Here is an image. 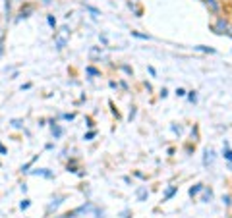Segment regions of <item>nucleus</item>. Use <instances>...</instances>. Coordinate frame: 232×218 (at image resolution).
<instances>
[{"label":"nucleus","instance_id":"1","mask_svg":"<svg viewBox=\"0 0 232 218\" xmlns=\"http://www.w3.org/2000/svg\"><path fill=\"white\" fill-rule=\"evenodd\" d=\"M70 37H72V29H70V25H62V27L54 33L52 39H54V46H56L58 52H62V50L68 46Z\"/></svg>","mask_w":232,"mask_h":218},{"label":"nucleus","instance_id":"2","mask_svg":"<svg viewBox=\"0 0 232 218\" xmlns=\"http://www.w3.org/2000/svg\"><path fill=\"white\" fill-rule=\"evenodd\" d=\"M211 31L215 33V35H226V37H230L232 39V25H230V21L226 19V18H222V16H219L217 18V21L211 25Z\"/></svg>","mask_w":232,"mask_h":218},{"label":"nucleus","instance_id":"3","mask_svg":"<svg viewBox=\"0 0 232 218\" xmlns=\"http://www.w3.org/2000/svg\"><path fill=\"white\" fill-rule=\"evenodd\" d=\"M64 201H66V195H64V193L52 195V197H50V201L47 203V214H52V212H56V210H58V208H60V207L64 205Z\"/></svg>","mask_w":232,"mask_h":218},{"label":"nucleus","instance_id":"4","mask_svg":"<svg viewBox=\"0 0 232 218\" xmlns=\"http://www.w3.org/2000/svg\"><path fill=\"white\" fill-rule=\"evenodd\" d=\"M33 12H35V6H33V4H23V6H21V10L18 12V16L14 18V23H19V21L31 18Z\"/></svg>","mask_w":232,"mask_h":218},{"label":"nucleus","instance_id":"5","mask_svg":"<svg viewBox=\"0 0 232 218\" xmlns=\"http://www.w3.org/2000/svg\"><path fill=\"white\" fill-rule=\"evenodd\" d=\"M48 126H50V135H52V139L54 141L62 139V137H64V127L58 123V120L56 118H50L48 120Z\"/></svg>","mask_w":232,"mask_h":218},{"label":"nucleus","instance_id":"6","mask_svg":"<svg viewBox=\"0 0 232 218\" xmlns=\"http://www.w3.org/2000/svg\"><path fill=\"white\" fill-rule=\"evenodd\" d=\"M215 160H217V152H215V149L207 147L205 151H203V158H201L203 168H211V166L215 164Z\"/></svg>","mask_w":232,"mask_h":218},{"label":"nucleus","instance_id":"7","mask_svg":"<svg viewBox=\"0 0 232 218\" xmlns=\"http://www.w3.org/2000/svg\"><path fill=\"white\" fill-rule=\"evenodd\" d=\"M89 60H106V56H105V46H91L89 48Z\"/></svg>","mask_w":232,"mask_h":218},{"label":"nucleus","instance_id":"8","mask_svg":"<svg viewBox=\"0 0 232 218\" xmlns=\"http://www.w3.org/2000/svg\"><path fill=\"white\" fill-rule=\"evenodd\" d=\"M213 199H215V191H213V187H211V185H205V187H203V191H201L199 201L203 203V205H209V203H213Z\"/></svg>","mask_w":232,"mask_h":218},{"label":"nucleus","instance_id":"9","mask_svg":"<svg viewBox=\"0 0 232 218\" xmlns=\"http://www.w3.org/2000/svg\"><path fill=\"white\" fill-rule=\"evenodd\" d=\"M31 176H39V178H45V180H52L54 178V172L50 170V168H33L31 172Z\"/></svg>","mask_w":232,"mask_h":218},{"label":"nucleus","instance_id":"10","mask_svg":"<svg viewBox=\"0 0 232 218\" xmlns=\"http://www.w3.org/2000/svg\"><path fill=\"white\" fill-rule=\"evenodd\" d=\"M203 4L209 8V12L215 16H221V0H201Z\"/></svg>","mask_w":232,"mask_h":218},{"label":"nucleus","instance_id":"11","mask_svg":"<svg viewBox=\"0 0 232 218\" xmlns=\"http://www.w3.org/2000/svg\"><path fill=\"white\" fill-rule=\"evenodd\" d=\"M176 195H178V185H168V187L164 189V193H163V203L172 201Z\"/></svg>","mask_w":232,"mask_h":218},{"label":"nucleus","instance_id":"12","mask_svg":"<svg viewBox=\"0 0 232 218\" xmlns=\"http://www.w3.org/2000/svg\"><path fill=\"white\" fill-rule=\"evenodd\" d=\"M149 199V189H147V185H139L135 189V201H139V203H143V201H147Z\"/></svg>","mask_w":232,"mask_h":218},{"label":"nucleus","instance_id":"13","mask_svg":"<svg viewBox=\"0 0 232 218\" xmlns=\"http://www.w3.org/2000/svg\"><path fill=\"white\" fill-rule=\"evenodd\" d=\"M222 158L226 162H232V147H230V143L226 139L222 141Z\"/></svg>","mask_w":232,"mask_h":218},{"label":"nucleus","instance_id":"14","mask_svg":"<svg viewBox=\"0 0 232 218\" xmlns=\"http://www.w3.org/2000/svg\"><path fill=\"white\" fill-rule=\"evenodd\" d=\"M39 156H41V155H35V156L31 158V160H27L25 164H21L19 172H21V174H29V172H31V168H33V164H35V162L39 160Z\"/></svg>","mask_w":232,"mask_h":218},{"label":"nucleus","instance_id":"15","mask_svg":"<svg viewBox=\"0 0 232 218\" xmlns=\"http://www.w3.org/2000/svg\"><path fill=\"white\" fill-rule=\"evenodd\" d=\"M203 187H205V184H193L190 189H188V195H190L192 199H193V197H197V195L203 191Z\"/></svg>","mask_w":232,"mask_h":218},{"label":"nucleus","instance_id":"16","mask_svg":"<svg viewBox=\"0 0 232 218\" xmlns=\"http://www.w3.org/2000/svg\"><path fill=\"white\" fill-rule=\"evenodd\" d=\"M10 127L12 129H25V120L23 118H12L10 120Z\"/></svg>","mask_w":232,"mask_h":218},{"label":"nucleus","instance_id":"17","mask_svg":"<svg viewBox=\"0 0 232 218\" xmlns=\"http://www.w3.org/2000/svg\"><path fill=\"white\" fill-rule=\"evenodd\" d=\"M66 172H70V174H77V172H79V166H77V160H76V158H70V160H68Z\"/></svg>","mask_w":232,"mask_h":218},{"label":"nucleus","instance_id":"18","mask_svg":"<svg viewBox=\"0 0 232 218\" xmlns=\"http://www.w3.org/2000/svg\"><path fill=\"white\" fill-rule=\"evenodd\" d=\"M193 50H197V52H203V54H217V50L213 46H205V45H195Z\"/></svg>","mask_w":232,"mask_h":218},{"label":"nucleus","instance_id":"19","mask_svg":"<svg viewBox=\"0 0 232 218\" xmlns=\"http://www.w3.org/2000/svg\"><path fill=\"white\" fill-rule=\"evenodd\" d=\"M85 75L89 77V79L99 77V75H101V70H97L95 66H85Z\"/></svg>","mask_w":232,"mask_h":218},{"label":"nucleus","instance_id":"20","mask_svg":"<svg viewBox=\"0 0 232 218\" xmlns=\"http://www.w3.org/2000/svg\"><path fill=\"white\" fill-rule=\"evenodd\" d=\"M186 99H188V103L190 104H197V100H199V93L197 91H188V95H186Z\"/></svg>","mask_w":232,"mask_h":218},{"label":"nucleus","instance_id":"21","mask_svg":"<svg viewBox=\"0 0 232 218\" xmlns=\"http://www.w3.org/2000/svg\"><path fill=\"white\" fill-rule=\"evenodd\" d=\"M4 14H6V21L12 19V0H4Z\"/></svg>","mask_w":232,"mask_h":218},{"label":"nucleus","instance_id":"22","mask_svg":"<svg viewBox=\"0 0 232 218\" xmlns=\"http://www.w3.org/2000/svg\"><path fill=\"white\" fill-rule=\"evenodd\" d=\"M83 8H85L87 12H89V14H91L93 18H97V16H101V10H99V8H95V6H91V4H85V2H83Z\"/></svg>","mask_w":232,"mask_h":218},{"label":"nucleus","instance_id":"23","mask_svg":"<svg viewBox=\"0 0 232 218\" xmlns=\"http://www.w3.org/2000/svg\"><path fill=\"white\" fill-rule=\"evenodd\" d=\"M132 33V37H135V39H141V41H153V37L151 35H147V33H139V31H130Z\"/></svg>","mask_w":232,"mask_h":218},{"label":"nucleus","instance_id":"24","mask_svg":"<svg viewBox=\"0 0 232 218\" xmlns=\"http://www.w3.org/2000/svg\"><path fill=\"white\" fill-rule=\"evenodd\" d=\"M47 23H48V27H50V29H56V27H58V19H56V16L48 14V16H47Z\"/></svg>","mask_w":232,"mask_h":218},{"label":"nucleus","instance_id":"25","mask_svg":"<svg viewBox=\"0 0 232 218\" xmlns=\"http://www.w3.org/2000/svg\"><path fill=\"white\" fill-rule=\"evenodd\" d=\"M118 70H120V71H124L128 77H132V75H134V70H132V66H128V64H120Z\"/></svg>","mask_w":232,"mask_h":218},{"label":"nucleus","instance_id":"26","mask_svg":"<svg viewBox=\"0 0 232 218\" xmlns=\"http://www.w3.org/2000/svg\"><path fill=\"white\" fill-rule=\"evenodd\" d=\"M97 137V129H89V131L83 133V141H93Z\"/></svg>","mask_w":232,"mask_h":218},{"label":"nucleus","instance_id":"27","mask_svg":"<svg viewBox=\"0 0 232 218\" xmlns=\"http://www.w3.org/2000/svg\"><path fill=\"white\" fill-rule=\"evenodd\" d=\"M170 131H172V133H176V135L180 137V135L184 133V127L180 126V123H178V126H176V123H170Z\"/></svg>","mask_w":232,"mask_h":218},{"label":"nucleus","instance_id":"28","mask_svg":"<svg viewBox=\"0 0 232 218\" xmlns=\"http://www.w3.org/2000/svg\"><path fill=\"white\" fill-rule=\"evenodd\" d=\"M29 207H31V199H27V197H23L19 201V210H27Z\"/></svg>","mask_w":232,"mask_h":218},{"label":"nucleus","instance_id":"29","mask_svg":"<svg viewBox=\"0 0 232 218\" xmlns=\"http://www.w3.org/2000/svg\"><path fill=\"white\" fill-rule=\"evenodd\" d=\"M4 41H6V33L0 35V58H2L4 52H6V45H4Z\"/></svg>","mask_w":232,"mask_h":218},{"label":"nucleus","instance_id":"30","mask_svg":"<svg viewBox=\"0 0 232 218\" xmlns=\"http://www.w3.org/2000/svg\"><path fill=\"white\" fill-rule=\"evenodd\" d=\"M222 205L224 207H232V195L230 193H224L222 195Z\"/></svg>","mask_w":232,"mask_h":218},{"label":"nucleus","instance_id":"31","mask_svg":"<svg viewBox=\"0 0 232 218\" xmlns=\"http://www.w3.org/2000/svg\"><path fill=\"white\" fill-rule=\"evenodd\" d=\"M135 116H137V106H130V112H128V120H130V122H134V120H135Z\"/></svg>","mask_w":232,"mask_h":218},{"label":"nucleus","instance_id":"32","mask_svg":"<svg viewBox=\"0 0 232 218\" xmlns=\"http://www.w3.org/2000/svg\"><path fill=\"white\" fill-rule=\"evenodd\" d=\"M60 118H62V120H66V122H74V120H76V112H66V114H60Z\"/></svg>","mask_w":232,"mask_h":218},{"label":"nucleus","instance_id":"33","mask_svg":"<svg viewBox=\"0 0 232 218\" xmlns=\"http://www.w3.org/2000/svg\"><path fill=\"white\" fill-rule=\"evenodd\" d=\"M195 141H199V127L197 126L192 127V143H195Z\"/></svg>","mask_w":232,"mask_h":218},{"label":"nucleus","instance_id":"34","mask_svg":"<svg viewBox=\"0 0 232 218\" xmlns=\"http://www.w3.org/2000/svg\"><path fill=\"white\" fill-rule=\"evenodd\" d=\"M93 216H95V218H105V210L95 205V208H93Z\"/></svg>","mask_w":232,"mask_h":218},{"label":"nucleus","instance_id":"35","mask_svg":"<svg viewBox=\"0 0 232 218\" xmlns=\"http://www.w3.org/2000/svg\"><path fill=\"white\" fill-rule=\"evenodd\" d=\"M174 95H176L178 99H186V95H188V91L184 89V87H178V89L174 91Z\"/></svg>","mask_w":232,"mask_h":218},{"label":"nucleus","instance_id":"36","mask_svg":"<svg viewBox=\"0 0 232 218\" xmlns=\"http://www.w3.org/2000/svg\"><path fill=\"white\" fill-rule=\"evenodd\" d=\"M99 41H101V45H103L105 48H106L108 45H110V42H108V37H106L105 33H99Z\"/></svg>","mask_w":232,"mask_h":218},{"label":"nucleus","instance_id":"37","mask_svg":"<svg viewBox=\"0 0 232 218\" xmlns=\"http://www.w3.org/2000/svg\"><path fill=\"white\" fill-rule=\"evenodd\" d=\"M85 126L89 127V129H95V122H93V120L89 118V116H87V118H85Z\"/></svg>","mask_w":232,"mask_h":218},{"label":"nucleus","instance_id":"38","mask_svg":"<svg viewBox=\"0 0 232 218\" xmlns=\"http://www.w3.org/2000/svg\"><path fill=\"white\" fill-rule=\"evenodd\" d=\"M168 97V89H166V87H163L161 91H159V99H166Z\"/></svg>","mask_w":232,"mask_h":218},{"label":"nucleus","instance_id":"39","mask_svg":"<svg viewBox=\"0 0 232 218\" xmlns=\"http://www.w3.org/2000/svg\"><path fill=\"white\" fill-rule=\"evenodd\" d=\"M120 216H122V218H132V210H130V208H124V210L120 212Z\"/></svg>","mask_w":232,"mask_h":218},{"label":"nucleus","instance_id":"40","mask_svg":"<svg viewBox=\"0 0 232 218\" xmlns=\"http://www.w3.org/2000/svg\"><path fill=\"white\" fill-rule=\"evenodd\" d=\"M0 155H2V156H8V149H6V145H4L2 141H0Z\"/></svg>","mask_w":232,"mask_h":218},{"label":"nucleus","instance_id":"41","mask_svg":"<svg viewBox=\"0 0 232 218\" xmlns=\"http://www.w3.org/2000/svg\"><path fill=\"white\" fill-rule=\"evenodd\" d=\"M108 104H110V108H112V114L116 116V118H120V112H118V110H116V108H114V103H112V100H108Z\"/></svg>","mask_w":232,"mask_h":218},{"label":"nucleus","instance_id":"42","mask_svg":"<svg viewBox=\"0 0 232 218\" xmlns=\"http://www.w3.org/2000/svg\"><path fill=\"white\" fill-rule=\"evenodd\" d=\"M118 87H122V89H124V91H128L130 89V85L124 81V79H120V81H118Z\"/></svg>","mask_w":232,"mask_h":218},{"label":"nucleus","instance_id":"43","mask_svg":"<svg viewBox=\"0 0 232 218\" xmlns=\"http://www.w3.org/2000/svg\"><path fill=\"white\" fill-rule=\"evenodd\" d=\"M147 71H149V75H151V77H157V70H155L153 66H147Z\"/></svg>","mask_w":232,"mask_h":218},{"label":"nucleus","instance_id":"44","mask_svg":"<svg viewBox=\"0 0 232 218\" xmlns=\"http://www.w3.org/2000/svg\"><path fill=\"white\" fill-rule=\"evenodd\" d=\"M184 151H186V155H192V151H193V145H192V143H188L186 147H184Z\"/></svg>","mask_w":232,"mask_h":218},{"label":"nucleus","instance_id":"45","mask_svg":"<svg viewBox=\"0 0 232 218\" xmlns=\"http://www.w3.org/2000/svg\"><path fill=\"white\" fill-rule=\"evenodd\" d=\"M31 87H33V83H23V85L19 87V89H21V91H29V89H31Z\"/></svg>","mask_w":232,"mask_h":218},{"label":"nucleus","instance_id":"46","mask_svg":"<svg viewBox=\"0 0 232 218\" xmlns=\"http://www.w3.org/2000/svg\"><path fill=\"white\" fill-rule=\"evenodd\" d=\"M108 87H110V89H118V83H116L114 79H110V81H108Z\"/></svg>","mask_w":232,"mask_h":218},{"label":"nucleus","instance_id":"47","mask_svg":"<svg viewBox=\"0 0 232 218\" xmlns=\"http://www.w3.org/2000/svg\"><path fill=\"white\" fill-rule=\"evenodd\" d=\"M143 87H145V89H147L149 93H151V91H153V85H151L149 81H143Z\"/></svg>","mask_w":232,"mask_h":218},{"label":"nucleus","instance_id":"48","mask_svg":"<svg viewBox=\"0 0 232 218\" xmlns=\"http://www.w3.org/2000/svg\"><path fill=\"white\" fill-rule=\"evenodd\" d=\"M47 123H48V120H45V118H41V120H39V127H45Z\"/></svg>","mask_w":232,"mask_h":218},{"label":"nucleus","instance_id":"49","mask_svg":"<svg viewBox=\"0 0 232 218\" xmlns=\"http://www.w3.org/2000/svg\"><path fill=\"white\" fill-rule=\"evenodd\" d=\"M134 176L139 178V180H145V174H143V172H134Z\"/></svg>","mask_w":232,"mask_h":218},{"label":"nucleus","instance_id":"50","mask_svg":"<svg viewBox=\"0 0 232 218\" xmlns=\"http://www.w3.org/2000/svg\"><path fill=\"white\" fill-rule=\"evenodd\" d=\"M19 189H21V193L25 195V193H27V184H21V185H19Z\"/></svg>","mask_w":232,"mask_h":218},{"label":"nucleus","instance_id":"51","mask_svg":"<svg viewBox=\"0 0 232 218\" xmlns=\"http://www.w3.org/2000/svg\"><path fill=\"white\" fill-rule=\"evenodd\" d=\"M45 149H47V151H52V149H54V143H47Z\"/></svg>","mask_w":232,"mask_h":218},{"label":"nucleus","instance_id":"52","mask_svg":"<svg viewBox=\"0 0 232 218\" xmlns=\"http://www.w3.org/2000/svg\"><path fill=\"white\" fill-rule=\"evenodd\" d=\"M50 2H52V0H43V6H48Z\"/></svg>","mask_w":232,"mask_h":218}]
</instances>
